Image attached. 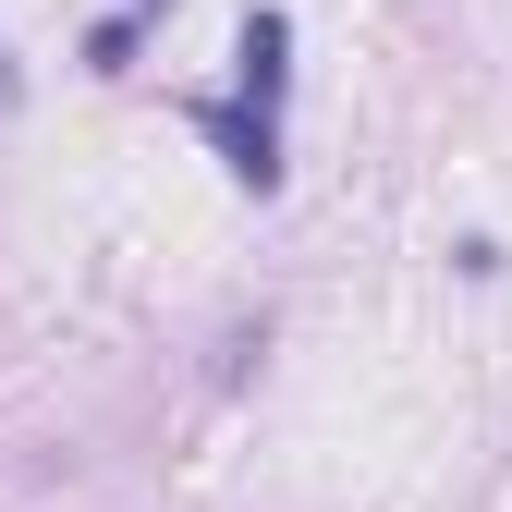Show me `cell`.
Returning <instances> with one entry per match:
<instances>
[{"mask_svg":"<svg viewBox=\"0 0 512 512\" xmlns=\"http://www.w3.org/2000/svg\"><path fill=\"white\" fill-rule=\"evenodd\" d=\"M135 61V13H110V25H86V74H122Z\"/></svg>","mask_w":512,"mask_h":512,"instance_id":"2","label":"cell"},{"mask_svg":"<svg viewBox=\"0 0 512 512\" xmlns=\"http://www.w3.org/2000/svg\"><path fill=\"white\" fill-rule=\"evenodd\" d=\"M0 98H13V49H0Z\"/></svg>","mask_w":512,"mask_h":512,"instance_id":"3","label":"cell"},{"mask_svg":"<svg viewBox=\"0 0 512 512\" xmlns=\"http://www.w3.org/2000/svg\"><path fill=\"white\" fill-rule=\"evenodd\" d=\"M196 135L220 147V171L244 183V196H281V110H256V98H196Z\"/></svg>","mask_w":512,"mask_h":512,"instance_id":"1","label":"cell"}]
</instances>
